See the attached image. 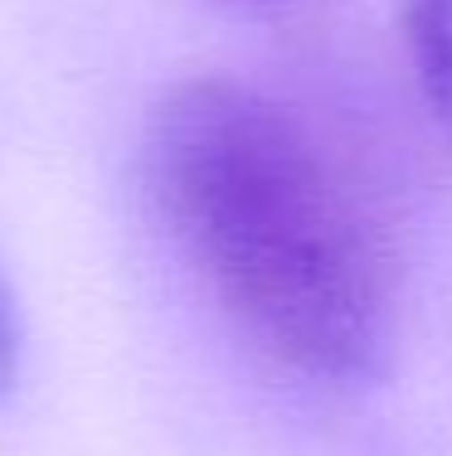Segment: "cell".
Wrapping results in <instances>:
<instances>
[{
    "instance_id": "obj_4",
    "label": "cell",
    "mask_w": 452,
    "mask_h": 456,
    "mask_svg": "<svg viewBox=\"0 0 452 456\" xmlns=\"http://www.w3.org/2000/svg\"><path fill=\"white\" fill-rule=\"evenodd\" d=\"M219 5L239 10V15H253V20H273V15H283V10H292L297 0H219Z\"/></svg>"
},
{
    "instance_id": "obj_2",
    "label": "cell",
    "mask_w": 452,
    "mask_h": 456,
    "mask_svg": "<svg viewBox=\"0 0 452 456\" xmlns=\"http://www.w3.org/2000/svg\"><path fill=\"white\" fill-rule=\"evenodd\" d=\"M399 39L418 97L452 146V0H399Z\"/></svg>"
},
{
    "instance_id": "obj_3",
    "label": "cell",
    "mask_w": 452,
    "mask_h": 456,
    "mask_svg": "<svg viewBox=\"0 0 452 456\" xmlns=\"http://www.w3.org/2000/svg\"><path fill=\"white\" fill-rule=\"evenodd\" d=\"M20 345H25V330H20V301H15V287H10L5 267H0V398L15 388Z\"/></svg>"
},
{
    "instance_id": "obj_1",
    "label": "cell",
    "mask_w": 452,
    "mask_h": 456,
    "mask_svg": "<svg viewBox=\"0 0 452 456\" xmlns=\"http://www.w3.org/2000/svg\"><path fill=\"white\" fill-rule=\"evenodd\" d=\"M142 180L170 243L258 354L326 388L390 374L394 248L292 102L229 73L170 83L142 126Z\"/></svg>"
}]
</instances>
